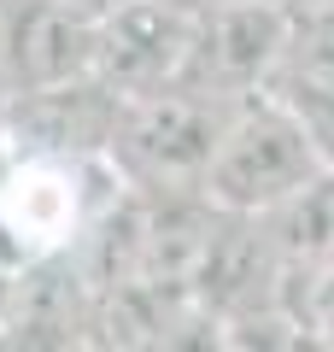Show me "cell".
Returning a JSON list of instances; mask_svg holds the SVG:
<instances>
[{
	"label": "cell",
	"mask_w": 334,
	"mask_h": 352,
	"mask_svg": "<svg viewBox=\"0 0 334 352\" xmlns=\"http://www.w3.org/2000/svg\"><path fill=\"white\" fill-rule=\"evenodd\" d=\"M164 6H176V12H188V18H199V12H211V6H229V0H164Z\"/></svg>",
	"instance_id": "10"
},
{
	"label": "cell",
	"mask_w": 334,
	"mask_h": 352,
	"mask_svg": "<svg viewBox=\"0 0 334 352\" xmlns=\"http://www.w3.org/2000/svg\"><path fill=\"white\" fill-rule=\"evenodd\" d=\"M188 36H194V18L164 6V0H118L100 12L94 76L118 100L170 88L188 71Z\"/></svg>",
	"instance_id": "5"
},
{
	"label": "cell",
	"mask_w": 334,
	"mask_h": 352,
	"mask_svg": "<svg viewBox=\"0 0 334 352\" xmlns=\"http://www.w3.org/2000/svg\"><path fill=\"white\" fill-rule=\"evenodd\" d=\"M264 94L282 100L299 118V129L311 135L317 159L334 164V12L293 18Z\"/></svg>",
	"instance_id": "6"
},
{
	"label": "cell",
	"mask_w": 334,
	"mask_h": 352,
	"mask_svg": "<svg viewBox=\"0 0 334 352\" xmlns=\"http://www.w3.org/2000/svg\"><path fill=\"white\" fill-rule=\"evenodd\" d=\"M229 106L235 100L205 94L194 82L135 94L118 112L106 159L141 194H199V176H205V159L217 147V129L229 118Z\"/></svg>",
	"instance_id": "3"
},
{
	"label": "cell",
	"mask_w": 334,
	"mask_h": 352,
	"mask_svg": "<svg viewBox=\"0 0 334 352\" xmlns=\"http://www.w3.org/2000/svg\"><path fill=\"white\" fill-rule=\"evenodd\" d=\"M270 6H282L287 18H317V12H334V0H270Z\"/></svg>",
	"instance_id": "8"
},
{
	"label": "cell",
	"mask_w": 334,
	"mask_h": 352,
	"mask_svg": "<svg viewBox=\"0 0 334 352\" xmlns=\"http://www.w3.org/2000/svg\"><path fill=\"white\" fill-rule=\"evenodd\" d=\"M106 170V153L94 159H65V153H24L0 188V276H24L47 258L82 247L88 223L106 212L124 182L94 194V176Z\"/></svg>",
	"instance_id": "1"
},
{
	"label": "cell",
	"mask_w": 334,
	"mask_h": 352,
	"mask_svg": "<svg viewBox=\"0 0 334 352\" xmlns=\"http://www.w3.org/2000/svg\"><path fill=\"white\" fill-rule=\"evenodd\" d=\"M282 311L299 346H334V247L317 258L282 264Z\"/></svg>",
	"instance_id": "7"
},
{
	"label": "cell",
	"mask_w": 334,
	"mask_h": 352,
	"mask_svg": "<svg viewBox=\"0 0 334 352\" xmlns=\"http://www.w3.org/2000/svg\"><path fill=\"white\" fill-rule=\"evenodd\" d=\"M12 164H18V141L0 129V188H6V176H12Z\"/></svg>",
	"instance_id": "9"
},
{
	"label": "cell",
	"mask_w": 334,
	"mask_h": 352,
	"mask_svg": "<svg viewBox=\"0 0 334 352\" xmlns=\"http://www.w3.org/2000/svg\"><path fill=\"white\" fill-rule=\"evenodd\" d=\"M287 30H293V18L282 6H270V0L211 6V12L194 18L182 82L205 88V94H223V100H247V94H258L270 82Z\"/></svg>",
	"instance_id": "4"
},
{
	"label": "cell",
	"mask_w": 334,
	"mask_h": 352,
	"mask_svg": "<svg viewBox=\"0 0 334 352\" xmlns=\"http://www.w3.org/2000/svg\"><path fill=\"white\" fill-rule=\"evenodd\" d=\"M322 170L311 135L299 129V118L270 94H247L229 106L217 129V147L205 159L199 176V200H211L217 212H241V217H264L282 200H293L311 176Z\"/></svg>",
	"instance_id": "2"
}]
</instances>
